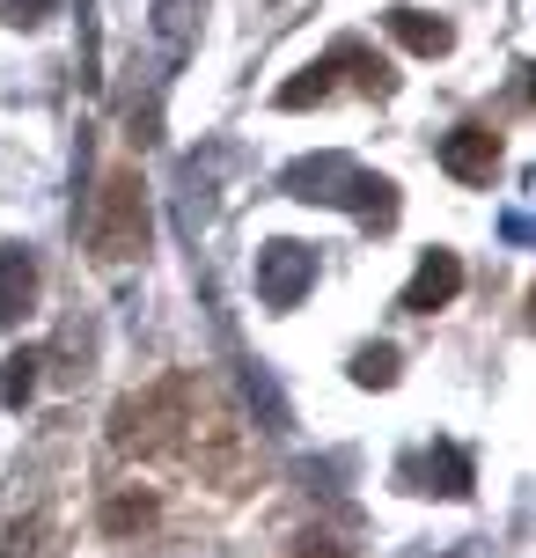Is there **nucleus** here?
Instances as JSON below:
<instances>
[{"mask_svg": "<svg viewBox=\"0 0 536 558\" xmlns=\"http://www.w3.org/2000/svg\"><path fill=\"white\" fill-rule=\"evenodd\" d=\"M147 243V206H141V177L118 162L103 177V192H96V221H88V251L103 257V265H125V257H141Z\"/></svg>", "mask_w": 536, "mask_h": 558, "instance_id": "f257e3e1", "label": "nucleus"}, {"mask_svg": "<svg viewBox=\"0 0 536 558\" xmlns=\"http://www.w3.org/2000/svg\"><path fill=\"white\" fill-rule=\"evenodd\" d=\"M441 162H449V177H463V184H492L500 133H492V125H455V133L441 140Z\"/></svg>", "mask_w": 536, "mask_h": 558, "instance_id": "f03ea898", "label": "nucleus"}, {"mask_svg": "<svg viewBox=\"0 0 536 558\" xmlns=\"http://www.w3.org/2000/svg\"><path fill=\"white\" fill-rule=\"evenodd\" d=\"M455 294H463V257L434 251L419 272H412V287H404V308H412V316H434V308H449Z\"/></svg>", "mask_w": 536, "mask_h": 558, "instance_id": "7ed1b4c3", "label": "nucleus"}, {"mask_svg": "<svg viewBox=\"0 0 536 558\" xmlns=\"http://www.w3.org/2000/svg\"><path fill=\"white\" fill-rule=\"evenodd\" d=\"M29 302H37V257L0 251V324H23Z\"/></svg>", "mask_w": 536, "mask_h": 558, "instance_id": "20e7f679", "label": "nucleus"}, {"mask_svg": "<svg viewBox=\"0 0 536 558\" xmlns=\"http://www.w3.org/2000/svg\"><path fill=\"white\" fill-rule=\"evenodd\" d=\"M382 23H390V37L404 45V52H419V59H441V52L455 45V29L434 23V15H419V8H390Z\"/></svg>", "mask_w": 536, "mask_h": 558, "instance_id": "39448f33", "label": "nucleus"}, {"mask_svg": "<svg viewBox=\"0 0 536 558\" xmlns=\"http://www.w3.org/2000/svg\"><path fill=\"white\" fill-rule=\"evenodd\" d=\"M272 272H265V294H272V302H287V294H294V287H302V257H294V243H272Z\"/></svg>", "mask_w": 536, "mask_h": 558, "instance_id": "423d86ee", "label": "nucleus"}, {"mask_svg": "<svg viewBox=\"0 0 536 558\" xmlns=\"http://www.w3.org/2000/svg\"><path fill=\"white\" fill-rule=\"evenodd\" d=\"M0 390H8V404H23V397L37 390V353H15V361H8V383H0Z\"/></svg>", "mask_w": 536, "mask_h": 558, "instance_id": "0eeeda50", "label": "nucleus"}, {"mask_svg": "<svg viewBox=\"0 0 536 558\" xmlns=\"http://www.w3.org/2000/svg\"><path fill=\"white\" fill-rule=\"evenodd\" d=\"M353 375H361V383H397V353H390V345H375V353H361Z\"/></svg>", "mask_w": 536, "mask_h": 558, "instance_id": "6e6552de", "label": "nucleus"}]
</instances>
